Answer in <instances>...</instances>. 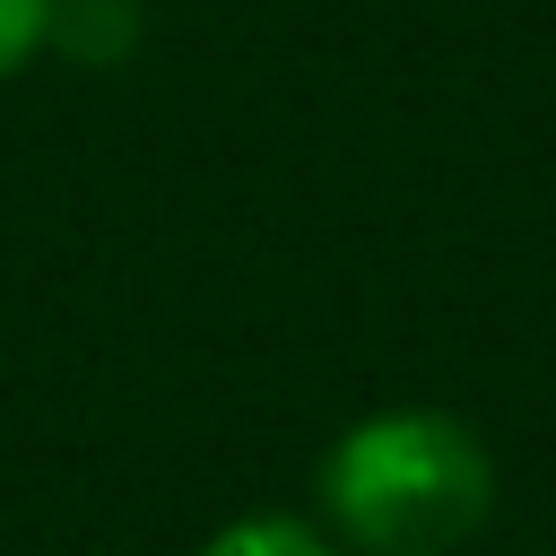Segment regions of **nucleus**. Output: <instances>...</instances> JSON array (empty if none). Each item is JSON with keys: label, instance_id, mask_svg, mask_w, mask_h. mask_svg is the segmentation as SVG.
Returning a JSON list of instances; mask_svg holds the SVG:
<instances>
[{"label": "nucleus", "instance_id": "obj_1", "mask_svg": "<svg viewBox=\"0 0 556 556\" xmlns=\"http://www.w3.org/2000/svg\"><path fill=\"white\" fill-rule=\"evenodd\" d=\"M321 530L356 556H452L495 513V452L452 408H374L321 452Z\"/></svg>", "mask_w": 556, "mask_h": 556}, {"label": "nucleus", "instance_id": "obj_2", "mask_svg": "<svg viewBox=\"0 0 556 556\" xmlns=\"http://www.w3.org/2000/svg\"><path fill=\"white\" fill-rule=\"evenodd\" d=\"M200 556H339V539L304 513H243L200 539Z\"/></svg>", "mask_w": 556, "mask_h": 556}, {"label": "nucleus", "instance_id": "obj_3", "mask_svg": "<svg viewBox=\"0 0 556 556\" xmlns=\"http://www.w3.org/2000/svg\"><path fill=\"white\" fill-rule=\"evenodd\" d=\"M61 35V0H0V78H17Z\"/></svg>", "mask_w": 556, "mask_h": 556}]
</instances>
